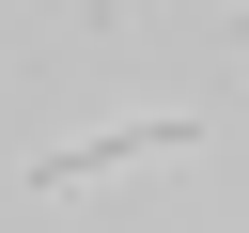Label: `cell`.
Listing matches in <instances>:
<instances>
[{"label":"cell","instance_id":"cell-1","mask_svg":"<svg viewBox=\"0 0 249 233\" xmlns=\"http://www.w3.org/2000/svg\"><path fill=\"white\" fill-rule=\"evenodd\" d=\"M124 155H187V124H93V140L31 155V186H93V171H124Z\"/></svg>","mask_w":249,"mask_h":233}]
</instances>
